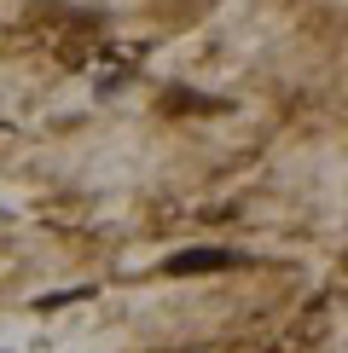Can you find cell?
I'll list each match as a JSON object with an SVG mask.
<instances>
[{
  "label": "cell",
  "mask_w": 348,
  "mask_h": 353,
  "mask_svg": "<svg viewBox=\"0 0 348 353\" xmlns=\"http://www.w3.org/2000/svg\"><path fill=\"white\" fill-rule=\"evenodd\" d=\"M221 267H232V249H180V255H168V272H174V278L221 272Z\"/></svg>",
  "instance_id": "obj_1"
}]
</instances>
